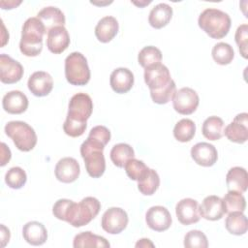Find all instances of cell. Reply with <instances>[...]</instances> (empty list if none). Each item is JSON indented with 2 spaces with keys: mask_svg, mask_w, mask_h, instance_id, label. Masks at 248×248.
<instances>
[{
  "mask_svg": "<svg viewBox=\"0 0 248 248\" xmlns=\"http://www.w3.org/2000/svg\"><path fill=\"white\" fill-rule=\"evenodd\" d=\"M100 209L101 203L94 197H86L78 203L68 199H60L53 204L52 213L57 219L79 228L90 223Z\"/></svg>",
  "mask_w": 248,
  "mask_h": 248,
  "instance_id": "1",
  "label": "cell"
},
{
  "mask_svg": "<svg viewBox=\"0 0 248 248\" xmlns=\"http://www.w3.org/2000/svg\"><path fill=\"white\" fill-rule=\"evenodd\" d=\"M88 137L102 142L106 146L110 140V132L107 127L103 125H98L90 130Z\"/></svg>",
  "mask_w": 248,
  "mask_h": 248,
  "instance_id": "42",
  "label": "cell"
},
{
  "mask_svg": "<svg viewBox=\"0 0 248 248\" xmlns=\"http://www.w3.org/2000/svg\"><path fill=\"white\" fill-rule=\"evenodd\" d=\"M225 208V213L231 212H243L246 208V201L242 193L236 191H228L225 197L222 199Z\"/></svg>",
  "mask_w": 248,
  "mask_h": 248,
  "instance_id": "33",
  "label": "cell"
},
{
  "mask_svg": "<svg viewBox=\"0 0 248 248\" xmlns=\"http://www.w3.org/2000/svg\"><path fill=\"white\" fill-rule=\"evenodd\" d=\"M2 106L5 111L11 114H20L28 108V99L24 93L13 90L4 95Z\"/></svg>",
  "mask_w": 248,
  "mask_h": 248,
  "instance_id": "21",
  "label": "cell"
},
{
  "mask_svg": "<svg viewBox=\"0 0 248 248\" xmlns=\"http://www.w3.org/2000/svg\"><path fill=\"white\" fill-rule=\"evenodd\" d=\"M145 221L151 230L155 232L167 231L172 222L170 211L161 205L150 207L145 214Z\"/></svg>",
  "mask_w": 248,
  "mask_h": 248,
  "instance_id": "13",
  "label": "cell"
},
{
  "mask_svg": "<svg viewBox=\"0 0 248 248\" xmlns=\"http://www.w3.org/2000/svg\"><path fill=\"white\" fill-rule=\"evenodd\" d=\"M154 247V244L147 238H141L136 243V247Z\"/></svg>",
  "mask_w": 248,
  "mask_h": 248,
  "instance_id": "46",
  "label": "cell"
},
{
  "mask_svg": "<svg viewBox=\"0 0 248 248\" xmlns=\"http://www.w3.org/2000/svg\"><path fill=\"white\" fill-rule=\"evenodd\" d=\"M65 77L72 85L82 86L90 80V70L83 54L75 51L65 59Z\"/></svg>",
  "mask_w": 248,
  "mask_h": 248,
  "instance_id": "6",
  "label": "cell"
},
{
  "mask_svg": "<svg viewBox=\"0 0 248 248\" xmlns=\"http://www.w3.org/2000/svg\"><path fill=\"white\" fill-rule=\"evenodd\" d=\"M198 24L212 39H222L229 33L232 20L227 13L218 9L208 8L200 15Z\"/></svg>",
  "mask_w": 248,
  "mask_h": 248,
  "instance_id": "3",
  "label": "cell"
},
{
  "mask_svg": "<svg viewBox=\"0 0 248 248\" xmlns=\"http://www.w3.org/2000/svg\"><path fill=\"white\" fill-rule=\"evenodd\" d=\"M225 227L230 233L234 235H242L246 233L248 230L247 217L243 214V212H231L226 218Z\"/></svg>",
  "mask_w": 248,
  "mask_h": 248,
  "instance_id": "29",
  "label": "cell"
},
{
  "mask_svg": "<svg viewBox=\"0 0 248 248\" xmlns=\"http://www.w3.org/2000/svg\"><path fill=\"white\" fill-rule=\"evenodd\" d=\"M199 213L200 216L209 221L220 220L225 214L223 200L215 195L205 197L199 205Z\"/></svg>",
  "mask_w": 248,
  "mask_h": 248,
  "instance_id": "17",
  "label": "cell"
},
{
  "mask_svg": "<svg viewBox=\"0 0 248 248\" xmlns=\"http://www.w3.org/2000/svg\"><path fill=\"white\" fill-rule=\"evenodd\" d=\"M160 185V177L155 170L149 169L138 181V189L144 196L153 195Z\"/></svg>",
  "mask_w": 248,
  "mask_h": 248,
  "instance_id": "31",
  "label": "cell"
},
{
  "mask_svg": "<svg viewBox=\"0 0 248 248\" xmlns=\"http://www.w3.org/2000/svg\"><path fill=\"white\" fill-rule=\"evenodd\" d=\"M135 5H137V6H140V7H143V6H145V5H148L149 3H151V1H144V2H140V3H137V2H133Z\"/></svg>",
  "mask_w": 248,
  "mask_h": 248,
  "instance_id": "47",
  "label": "cell"
},
{
  "mask_svg": "<svg viewBox=\"0 0 248 248\" xmlns=\"http://www.w3.org/2000/svg\"><path fill=\"white\" fill-rule=\"evenodd\" d=\"M22 76L23 67L19 62L5 53L0 54V79L3 83H16L21 79Z\"/></svg>",
  "mask_w": 248,
  "mask_h": 248,
  "instance_id": "11",
  "label": "cell"
},
{
  "mask_svg": "<svg viewBox=\"0 0 248 248\" xmlns=\"http://www.w3.org/2000/svg\"><path fill=\"white\" fill-rule=\"evenodd\" d=\"M37 17L44 24L46 34L48 33V31L54 27L64 26L66 21L63 12L60 9L53 6L45 7L44 9H42L37 14Z\"/></svg>",
  "mask_w": 248,
  "mask_h": 248,
  "instance_id": "23",
  "label": "cell"
},
{
  "mask_svg": "<svg viewBox=\"0 0 248 248\" xmlns=\"http://www.w3.org/2000/svg\"><path fill=\"white\" fill-rule=\"evenodd\" d=\"M28 89L36 97H45L48 95L53 88V79L51 76L44 71L33 73L28 78Z\"/></svg>",
  "mask_w": 248,
  "mask_h": 248,
  "instance_id": "16",
  "label": "cell"
},
{
  "mask_svg": "<svg viewBox=\"0 0 248 248\" xmlns=\"http://www.w3.org/2000/svg\"><path fill=\"white\" fill-rule=\"evenodd\" d=\"M128 222L129 218L124 209L120 207H110L103 214L101 226L108 233L117 234L126 229Z\"/></svg>",
  "mask_w": 248,
  "mask_h": 248,
  "instance_id": "9",
  "label": "cell"
},
{
  "mask_svg": "<svg viewBox=\"0 0 248 248\" xmlns=\"http://www.w3.org/2000/svg\"><path fill=\"white\" fill-rule=\"evenodd\" d=\"M93 110V102L91 97L85 93L75 94L70 102L67 118L78 122H86L91 116Z\"/></svg>",
  "mask_w": 248,
  "mask_h": 248,
  "instance_id": "7",
  "label": "cell"
},
{
  "mask_svg": "<svg viewBox=\"0 0 248 248\" xmlns=\"http://www.w3.org/2000/svg\"><path fill=\"white\" fill-rule=\"evenodd\" d=\"M70 45V35L64 26L52 28L47 33L46 46L48 50L54 54L65 51Z\"/></svg>",
  "mask_w": 248,
  "mask_h": 248,
  "instance_id": "19",
  "label": "cell"
},
{
  "mask_svg": "<svg viewBox=\"0 0 248 248\" xmlns=\"http://www.w3.org/2000/svg\"><path fill=\"white\" fill-rule=\"evenodd\" d=\"M24 240L34 246L43 245L47 239V231L46 227L37 221L26 223L22 228Z\"/></svg>",
  "mask_w": 248,
  "mask_h": 248,
  "instance_id": "22",
  "label": "cell"
},
{
  "mask_svg": "<svg viewBox=\"0 0 248 248\" xmlns=\"http://www.w3.org/2000/svg\"><path fill=\"white\" fill-rule=\"evenodd\" d=\"M87 127L86 122H78L74 120L66 119L63 124V130L66 135L72 138H78L83 135Z\"/></svg>",
  "mask_w": 248,
  "mask_h": 248,
  "instance_id": "41",
  "label": "cell"
},
{
  "mask_svg": "<svg viewBox=\"0 0 248 248\" xmlns=\"http://www.w3.org/2000/svg\"><path fill=\"white\" fill-rule=\"evenodd\" d=\"M126 174L132 180L139 181L149 170V168L140 160L132 158L124 166Z\"/></svg>",
  "mask_w": 248,
  "mask_h": 248,
  "instance_id": "38",
  "label": "cell"
},
{
  "mask_svg": "<svg viewBox=\"0 0 248 248\" xmlns=\"http://www.w3.org/2000/svg\"><path fill=\"white\" fill-rule=\"evenodd\" d=\"M110 160L118 168H124L125 164L135 156L133 147L127 143H117L110 150Z\"/></svg>",
  "mask_w": 248,
  "mask_h": 248,
  "instance_id": "30",
  "label": "cell"
},
{
  "mask_svg": "<svg viewBox=\"0 0 248 248\" xmlns=\"http://www.w3.org/2000/svg\"><path fill=\"white\" fill-rule=\"evenodd\" d=\"M211 54L213 60L219 65H228L234 57V51L232 46L224 42L217 43L213 46Z\"/></svg>",
  "mask_w": 248,
  "mask_h": 248,
  "instance_id": "35",
  "label": "cell"
},
{
  "mask_svg": "<svg viewBox=\"0 0 248 248\" xmlns=\"http://www.w3.org/2000/svg\"><path fill=\"white\" fill-rule=\"evenodd\" d=\"M235 43L239 47L240 54L243 58H247V42H248V25L241 24L237 27L234 35Z\"/></svg>",
  "mask_w": 248,
  "mask_h": 248,
  "instance_id": "40",
  "label": "cell"
},
{
  "mask_svg": "<svg viewBox=\"0 0 248 248\" xmlns=\"http://www.w3.org/2000/svg\"><path fill=\"white\" fill-rule=\"evenodd\" d=\"M109 84L114 92L118 94L127 93L134 85V75L127 68H117L110 74Z\"/></svg>",
  "mask_w": 248,
  "mask_h": 248,
  "instance_id": "20",
  "label": "cell"
},
{
  "mask_svg": "<svg viewBox=\"0 0 248 248\" xmlns=\"http://www.w3.org/2000/svg\"><path fill=\"white\" fill-rule=\"evenodd\" d=\"M171 80L168 67L162 63L144 69V81L150 90H160Z\"/></svg>",
  "mask_w": 248,
  "mask_h": 248,
  "instance_id": "10",
  "label": "cell"
},
{
  "mask_svg": "<svg viewBox=\"0 0 248 248\" xmlns=\"http://www.w3.org/2000/svg\"><path fill=\"white\" fill-rule=\"evenodd\" d=\"M12 154L10 148L6 145V143H1V166L4 167L10 160H11Z\"/></svg>",
  "mask_w": 248,
  "mask_h": 248,
  "instance_id": "43",
  "label": "cell"
},
{
  "mask_svg": "<svg viewBox=\"0 0 248 248\" xmlns=\"http://www.w3.org/2000/svg\"><path fill=\"white\" fill-rule=\"evenodd\" d=\"M184 246L186 248H206L208 241L206 235L199 230H192L184 236Z\"/></svg>",
  "mask_w": 248,
  "mask_h": 248,
  "instance_id": "39",
  "label": "cell"
},
{
  "mask_svg": "<svg viewBox=\"0 0 248 248\" xmlns=\"http://www.w3.org/2000/svg\"><path fill=\"white\" fill-rule=\"evenodd\" d=\"M11 237V233L8 228H6L3 224L1 225V247H5L9 242Z\"/></svg>",
  "mask_w": 248,
  "mask_h": 248,
  "instance_id": "44",
  "label": "cell"
},
{
  "mask_svg": "<svg viewBox=\"0 0 248 248\" xmlns=\"http://www.w3.org/2000/svg\"><path fill=\"white\" fill-rule=\"evenodd\" d=\"M196 133V124L193 120L183 118L179 120L173 128V137L180 142L190 141Z\"/></svg>",
  "mask_w": 248,
  "mask_h": 248,
  "instance_id": "32",
  "label": "cell"
},
{
  "mask_svg": "<svg viewBox=\"0 0 248 248\" xmlns=\"http://www.w3.org/2000/svg\"><path fill=\"white\" fill-rule=\"evenodd\" d=\"M55 176L63 183H72L76 181L80 173L78 162L72 157L60 159L55 166Z\"/></svg>",
  "mask_w": 248,
  "mask_h": 248,
  "instance_id": "15",
  "label": "cell"
},
{
  "mask_svg": "<svg viewBox=\"0 0 248 248\" xmlns=\"http://www.w3.org/2000/svg\"><path fill=\"white\" fill-rule=\"evenodd\" d=\"M26 180V172L20 167H13L5 174V182L12 189H20L25 185Z\"/></svg>",
  "mask_w": 248,
  "mask_h": 248,
  "instance_id": "36",
  "label": "cell"
},
{
  "mask_svg": "<svg viewBox=\"0 0 248 248\" xmlns=\"http://www.w3.org/2000/svg\"><path fill=\"white\" fill-rule=\"evenodd\" d=\"M104 148L102 142L89 137L80 145V155L84 160L86 171L93 178L101 177L106 170Z\"/></svg>",
  "mask_w": 248,
  "mask_h": 248,
  "instance_id": "4",
  "label": "cell"
},
{
  "mask_svg": "<svg viewBox=\"0 0 248 248\" xmlns=\"http://www.w3.org/2000/svg\"><path fill=\"white\" fill-rule=\"evenodd\" d=\"M73 246L75 248H87V247L107 248V247H109L110 244L105 237L94 234L91 232L87 231V232H82L75 236Z\"/></svg>",
  "mask_w": 248,
  "mask_h": 248,
  "instance_id": "27",
  "label": "cell"
},
{
  "mask_svg": "<svg viewBox=\"0 0 248 248\" xmlns=\"http://www.w3.org/2000/svg\"><path fill=\"white\" fill-rule=\"evenodd\" d=\"M224 121L218 116L207 117L202 127L203 137L209 140H218L224 135Z\"/></svg>",
  "mask_w": 248,
  "mask_h": 248,
  "instance_id": "28",
  "label": "cell"
},
{
  "mask_svg": "<svg viewBox=\"0 0 248 248\" xmlns=\"http://www.w3.org/2000/svg\"><path fill=\"white\" fill-rule=\"evenodd\" d=\"M191 157L200 166L211 167L217 162L218 152L208 142H198L191 148Z\"/></svg>",
  "mask_w": 248,
  "mask_h": 248,
  "instance_id": "18",
  "label": "cell"
},
{
  "mask_svg": "<svg viewBox=\"0 0 248 248\" xmlns=\"http://www.w3.org/2000/svg\"><path fill=\"white\" fill-rule=\"evenodd\" d=\"M6 135L11 138L16 147L23 152L32 150L37 144V135L34 129L23 121H10L5 126Z\"/></svg>",
  "mask_w": 248,
  "mask_h": 248,
  "instance_id": "5",
  "label": "cell"
},
{
  "mask_svg": "<svg viewBox=\"0 0 248 248\" xmlns=\"http://www.w3.org/2000/svg\"><path fill=\"white\" fill-rule=\"evenodd\" d=\"M227 139L232 142L244 143L248 140V114H237L223 132Z\"/></svg>",
  "mask_w": 248,
  "mask_h": 248,
  "instance_id": "12",
  "label": "cell"
},
{
  "mask_svg": "<svg viewBox=\"0 0 248 248\" xmlns=\"http://www.w3.org/2000/svg\"><path fill=\"white\" fill-rule=\"evenodd\" d=\"M176 91V85L173 79H171L165 87L160 90H150V96L154 103L164 105L172 100V97Z\"/></svg>",
  "mask_w": 248,
  "mask_h": 248,
  "instance_id": "37",
  "label": "cell"
},
{
  "mask_svg": "<svg viewBox=\"0 0 248 248\" xmlns=\"http://www.w3.org/2000/svg\"><path fill=\"white\" fill-rule=\"evenodd\" d=\"M162 60V52L159 48L153 46H144L138 55L139 64L146 69L152 65L161 63Z\"/></svg>",
  "mask_w": 248,
  "mask_h": 248,
  "instance_id": "34",
  "label": "cell"
},
{
  "mask_svg": "<svg viewBox=\"0 0 248 248\" xmlns=\"http://www.w3.org/2000/svg\"><path fill=\"white\" fill-rule=\"evenodd\" d=\"M119 29L118 21L115 17L108 16L101 18L95 27V36L101 43L110 42Z\"/></svg>",
  "mask_w": 248,
  "mask_h": 248,
  "instance_id": "24",
  "label": "cell"
},
{
  "mask_svg": "<svg viewBox=\"0 0 248 248\" xmlns=\"http://www.w3.org/2000/svg\"><path fill=\"white\" fill-rule=\"evenodd\" d=\"M44 34H46L45 26L37 16L26 19L22 26L19 42L21 53L28 57L39 55L43 49Z\"/></svg>",
  "mask_w": 248,
  "mask_h": 248,
  "instance_id": "2",
  "label": "cell"
},
{
  "mask_svg": "<svg viewBox=\"0 0 248 248\" xmlns=\"http://www.w3.org/2000/svg\"><path fill=\"white\" fill-rule=\"evenodd\" d=\"M199 103L200 98L198 93L190 87H183L176 90L172 97L174 110L183 115H189L196 111Z\"/></svg>",
  "mask_w": 248,
  "mask_h": 248,
  "instance_id": "8",
  "label": "cell"
},
{
  "mask_svg": "<svg viewBox=\"0 0 248 248\" xmlns=\"http://www.w3.org/2000/svg\"><path fill=\"white\" fill-rule=\"evenodd\" d=\"M172 17V8L166 4H157L149 13L148 22L155 29H161L169 24Z\"/></svg>",
  "mask_w": 248,
  "mask_h": 248,
  "instance_id": "26",
  "label": "cell"
},
{
  "mask_svg": "<svg viewBox=\"0 0 248 248\" xmlns=\"http://www.w3.org/2000/svg\"><path fill=\"white\" fill-rule=\"evenodd\" d=\"M20 3H21V1H17V2H16V1H8V2L1 1L0 5H1L3 10H7V9L11 10V9H14V8L17 7Z\"/></svg>",
  "mask_w": 248,
  "mask_h": 248,
  "instance_id": "45",
  "label": "cell"
},
{
  "mask_svg": "<svg viewBox=\"0 0 248 248\" xmlns=\"http://www.w3.org/2000/svg\"><path fill=\"white\" fill-rule=\"evenodd\" d=\"M175 214L178 221L185 226L195 224L200 221L199 202L191 198L182 199L175 206Z\"/></svg>",
  "mask_w": 248,
  "mask_h": 248,
  "instance_id": "14",
  "label": "cell"
},
{
  "mask_svg": "<svg viewBox=\"0 0 248 248\" xmlns=\"http://www.w3.org/2000/svg\"><path fill=\"white\" fill-rule=\"evenodd\" d=\"M226 183L229 191L244 193L248 187L247 170L241 167H233L229 170L226 175Z\"/></svg>",
  "mask_w": 248,
  "mask_h": 248,
  "instance_id": "25",
  "label": "cell"
}]
</instances>
